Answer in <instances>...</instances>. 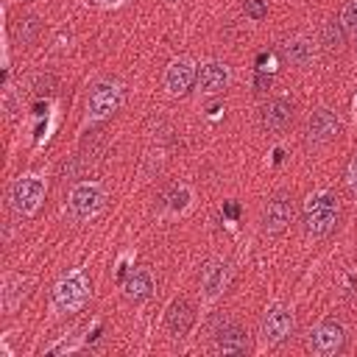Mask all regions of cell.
<instances>
[{"mask_svg":"<svg viewBox=\"0 0 357 357\" xmlns=\"http://www.w3.org/2000/svg\"><path fill=\"white\" fill-rule=\"evenodd\" d=\"M337 223V195L318 190L304 201V231L310 237H324Z\"/></svg>","mask_w":357,"mask_h":357,"instance_id":"6da1fadb","label":"cell"},{"mask_svg":"<svg viewBox=\"0 0 357 357\" xmlns=\"http://www.w3.org/2000/svg\"><path fill=\"white\" fill-rule=\"evenodd\" d=\"M86 296H89V284H86L84 273L81 271H73L70 276H64L56 284V290H53V307L59 312H73V310H78L86 301Z\"/></svg>","mask_w":357,"mask_h":357,"instance_id":"7a4b0ae2","label":"cell"},{"mask_svg":"<svg viewBox=\"0 0 357 357\" xmlns=\"http://www.w3.org/2000/svg\"><path fill=\"white\" fill-rule=\"evenodd\" d=\"M106 204V195L103 190L95 184V181H81L73 187L70 192V212L78 218V220H89L95 218Z\"/></svg>","mask_w":357,"mask_h":357,"instance_id":"3957f363","label":"cell"},{"mask_svg":"<svg viewBox=\"0 0 357 357\" xmlns=\"http://www.w3.org/2000/svg\"><path fill=\"white\" fill-rule=\"evenodd\" d=\"M45 198V181L39 176H22L14 181L11 187V201H14V209L22 212V215H31L39 209Z\"/></svg>","mask_w":357,"mask_h":357,"instance_id":"277c9868","label":"cell"},{"mask_svg":"<svg viewBox=\"0 0 357 357\" xmlns=\"http://www.w3.org/2000/svg\"><path fill=\"white\" fill-rule=\"evenodd\" d=\"M290 329H293V312L284 304H273L262 318V343L276 346L290 335Z\"/></svg>","mask_w":357,"mask_h":357,"instance_id":"5b68a950","label":"cell"},{"mask_svg":"<svg viewBox=\"0 0 357 357\" xmlns=\"http://www.w3.org/2000/svg\"><path fill=\"white\" fill-rule=\"evenodd\" d=\"M229 276H231L229 262H223V259H209V262L204 265V271H201V290H204V296H206L209 301L218 298V296L226 290Z\"/></svg>","mask_w":357,"mask_h":357,"instance_id":"8992f818","label":"cell"},{"mask_svg":"<svg viewBox=\"0 0 357 357\" xmlns=\"http://www.w3.org/2000/svg\"><path fill=\"white\" fill-rule=\"evenodd\" d=\"M293 218V206H290V198L287 195H276L268 201L265 206V215H262V231L265 234H279L287 229Z\"/></svg>","mask_w":357,"mask_h":357,"instance_id":"52a82bcc","label":"cell"},{"mask_svg":"<svg viewBox=\"0 0 357 357\" xmlns=\"http://www.w3.org/2000/svg\"><path fill=\"white\" fill-rule=\"evenodd\" d=\"M337 131H340V120H337V114L332 109L321 106L307 120V134H310L312 142H329L332 137H337Z\"/></svg>","mask_w":357,"mask_h":357,"instance_id":"ba28073f","label":"cell"},{"mask_svg":"<svg viewBox=\"0 0 357 357\" xmlns=\"http://www.w3.org/2000/svg\"><path fill=\"white\" fill-rule=\"evenodd\" d=\"M310 346H312L315 354L329 357V354H335V351L343 346V329H340L337 324H332V321L318 324V326L312 329V335H310Z\"/></svg>","mask_w":357,"mask_h":357,"instance_id":"9c48e42d","label":"cell"},{"mask_svg":"<svg viewBox=\"0 0 357 357\" xmlns=\"http://www.w3.org/2000/svg\"><path fill=\"white\" fill-rule=\"evenodd\" d=\"M195 81V67L190 59H176L170 61L167 73H165V86L170 95H184Z\"/></svg>","mask_w":357,"mask_h":357,"instance_id":"30bf717a","label":"cell"},{"mask_svg":"<svg viewBox=\"0 0 357 357\" xmlns=\"http://www.w3.org/2000/svg\"><path fill=\"white\" fill-rule=\"evenodd\" d=\"M120 106V89L114 84H98L89 95V117L100 120Z\"/></svg>","mask_w":357,"mask_h":357,"instance_id":"8fae6325","label":"cell"},{"mask_svg":"<svg viewBox=\"0 0 357 357\" xmlns=\"http://www.w3.org/2000/svg\"><path fill=\"white\" fill-rule=\"evenodd\" d=\"M226 84H229V67L226 64H220V61L201 64V70H198V89L204 95H218V92L226 89Z\"/></svg>","mask_w":357,"mask_h":357,"instance_id":"7c38bea8","label":"cell"},{"mask_svg":"<svg viewBox=\"0 0 357 357\" xmlns=\"http://www.w3.org/2000/svg\"><path fill=\"white\" fill-rule=\"evenodd\" d=\"M259 120H262L265 128L279 131V128H284V126L293 120V106H290L287 100H282V98H273V100H268V103L259 109Z\"/></svg>","mask_w":357,"mask_h":357,"instance_id":"4fadbf2b","label":"cell"},{"mask_svg":"<svg viewBox=\"0 0 357 357\" xmlns=\"http://www.w3.org/2000/svg\"><path fill=\"white\" fill-rule=\"evenodd\" d=\"M190 324H192V307H190L184 298L173 301L170 310H167V329H170V335H173V337L187 335Z\"/></svg>","mask_w":357,"mask_h":357,"instance_id":"5bb4252c","label":"cell"},{"mask_svg":"<svg viewBox=\"0 0 357 357\" xmlns=\"http://www.w3.org/2000/svg\"><path fill=\"white\" fill-rule=\"evenodd\" d=\"M126 298H131V301H142V298H148L151 293H153V276H151V271H145V268H139V271H134L128 279H126Z\"/></svg>","mask_w":357,"mask_h":357,"instance_id":"9a60e30c","label":"cell"},{"mask_svg":"<svg viewBox=\"0 0 357 357\" xmlns=\"http://www.w3.org/2000/svg\"><path fill=\"white\" fill-rule=\"evenodd\" d=\"M248 349V337L240 326H226L220 335H218V351L223 354H243Z\"/></svg>","mask_w":357,"mask_h":357,"instance_id":"2e32d148","label":"cell"},{"mask_svg":"<svg viewBox=\"0 0 357 357\" xmlns=\"http://www.w3.org/2000/svg\"><path fill=\"white\" fill-rule=\"evenodd\" d=\"M284 56L290 59V64H296V67H307V64H312L315 50H312V45H310L307 39H293V42L284 45Z\"/></svg>","mask_w":357,"mask_h":357,"instance_id":"e0dca14e","label":"cell"},{"mask_svg":"<svg viewBox=\"0 0 357 357\" xmlns=\"http://www.w3.org/2000/svg\"><path fill=\"white\" fill-rule=\"evenodd\" d=\"M321 42L329 47V50H340L343 47V28H340V22H326L324 25V31H321Z\"/></svg>","mask_w":357,"mask_h":357,"instance_id":"ac0fdd59","label":"cell"},{"mask_svg":"<svg viewBox=\"0 0 357 357\" xmlns=\"http://www.w3.org/2000/svg\"><path fill=\"white\" fill-rule=\"evenodd\" d=\"M190 198H192V195H190L187 187H176V190L167 195V209H170V212H184V209L190 206Z\"/></svg>","mask_w":357,"mask_h":357,"instance_id":"d6986e66","label":"cell"},{"mask_svg":"<svg viewBox=\"0 0 357 357\" xmlns=\"http://www.w3.org/2000/svg\"><path fill=\"white\" fill-rule=\"evenodd\" d=\"M340 22L349 28V31H357V0H349L343 6V14H340Z\"/></svg>","mask_w":357,"mask_h":357,"instance_id":"ffe728a7","label":"cell"},{"mask_svg":"<svg viewBox=\"0 0 357 357\" xmlns=\"http://www.w3.org/2000/svg\"><path fill=\"white\" fill-rule=\"evenodd\" d=\"M245 14L254 17V20H262L265 17V6L259 0H245Z\"/></svg>","mask_w":357,"mask_h":357,"instance_id":"44dd1931","label":"cell"},{"mask_svg":"<svg viewBox=\"0 0 357 357\" xmlns=\"http://www.w3.org/2000/svg\"><path fill=\"white\" fill-rule=\"evenodd\" d=\"M33 31H36V20H25V25H20V28H17V33L22 36V42H28Z\"/></svg>","mask_w":357,"mask_h":357,"instance_id":"7402d4cb","label":"cell"},{"mask_svg":"<svg viewBox=\"0 0 357 357\" xmlns=\"http://www.w3.org/2000/svg\"><path fill=\"white\" fill-rule=\"evenodd\" d=\"M349 184L357 190V156H354V162H351V167H349Z\"/></svg>","mask_w":357,"mask_h":357,"instance_id":"603a6c76","label":"cell"},{"mask_svg":"<svg viewBox=\"0 0 357 357\" xmlns=\"http://www.w3.org/2000/svg\"><path fill=\"white\" fill-rule=\"evenodd\" d=\"M268 84H271V78H268V75H259V78H257V89H265Z\"/></svg>","mask_w":357,"mask_h":357,"instance_id":"cb8c5ba5","label":"cell"},{"mask_svg":"<svg viewBox=\"0 0 357 357\" xmlns=\"http://www.w3.org/2000/svg\"><path fill=\"white\" fill-rule=\"evenodd\" d=\"M98 3H103V6H120L123 0H98Z\"/></svg>","mask_w":357,"mask_h":357,"instance_id":"d4e9b609","label":"cell"},{"mask_svg":"<svg viewBox=\"0 0 357 357\" xmlns=\"http://www.w3.org/2000/svg\"><path fill=\"white\" fill-rule=\"evenodd\" d=\"M170 3H176V0H170Z\"/></svg>","mask_w":357,"mask_h":357,"instance_id":"484cf974","label":"cell"}]
</instances>
